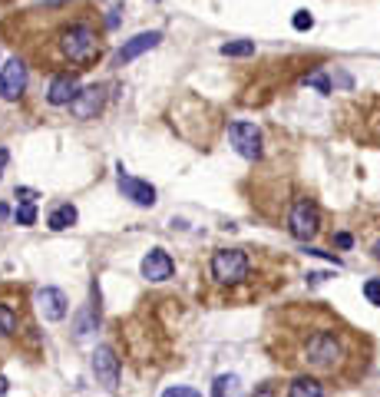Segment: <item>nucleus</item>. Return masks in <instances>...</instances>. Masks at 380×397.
<instances>
[{
  "label": "nucleus",
  "mask_w": 380,
  "mask_h": 397,
  "mask_svg": "<svg viewBox=\"0 0 380 397\" xmlns=\"http://www.w3.org/2000/svg\"><path fill=\"white\" fill-rule=\"evenodd\" d=\"M347 358H351L347 341H344L341 331H334V328L314 331L301 344V364L311 368L314 374H337L347 364Z\"/></svg>",
  "instance_id": "f257e3e1"
},
{
  "label": "nucleus",
  "mask_w": 380,
  "mask_h": 397,
  "mask_svg": "<svg viewBox=\"0 0 380 397\" xmlns=\"http://www.w3.org/2000/svg\"><path fill=\"white\" fill-rule=\"evenodd\" d=\"M60 57L76 63V67H89L96 57H99V37L89 23H70L63 33H60Z\"/></svg>",
  "instance_id": "f03ea898"
},
{
  "label": "nucleus",
  "mask_w": 380,
  "mask_h": 397,
  "mask_svg": "<svg viewBox=\"0 0 380 397\" xmlns=\"http://www.w3.org/2000/svg\"><path fill=\"white\" fill-rule=\"evenodd\" d=\"M212 275L222 285H238L248 278V255L241 249H219L212 255Z\"/></svg>",
  "instance_id": "7ed1b4c3"
},
{
  "label": "nucleus",
  "mask_w": 380,
  "mask_h": 397,
  "mask_svg": "<svg viewBox=\"0 0 380 397\" xmlns=\"http://www.w3.org/2000/svg\"><path fill=\"white\" fill-rule=\"evenodd\" d=\"M288 229L298 242H311L314 235L321 232V209L311 199H298L291 205V215H288Z\"/></svg>",
  "instance_id": "20e7f679"
},
{
  "label": "nucleus",
  "mask_w": 380,
  "mask_h": 397,
  "mask_svg": "<svg viewBox=\"0 0 380 397\" xmlns=\"http://www.w3.org/2000/svg\"><path fill=\"white\" fill-rule=\"evenodd\" d=\"M228 139L235 146V153L245 156V159H258L261 156V133H258L255 123H232L228 126Z\"/></svg>",
  "instance_id": "39448f33"
},
{
  "label": "nucleus",
  "mask_w": 380,
  "mask_h": 397,
  "mask_svg": "<svg viewBox=\"0 0 380 397\" xmlns=\"http://www.w3.org/2000/svg\"><path fill=\"white\" fill-rule=\"evenodd\" d=\"M23 89H27V63L20 57H13L0 70V97L17 99V97H23Z\"/></svg>",
  "instance_id": "423d86ee"
},
{
  "label": "nucleus",
  "mask_w": 380,
  "mask_h": 397,
  "mask_svg": "<svg viewBox=\"0 0 380 397\" xmlns=\"http://www.w3.org/2000/svg\"><path fill=\"white\" fill-rule=\"evenodd\" d=\"M93 374L103 388L116 391V384H119V358H116V351L109 344H99L93 351Z\"/></svg>",
  "instance_id": "0eeeda50"
},
{
  "label": "nucleus",
  "mask_w": 380,
  "mask_h": 397,
  "mask_svg": "<svg viewBox=\"0 0 380 397\" xmlns=\"http://www.w3.org/2000/svg\"><path fill=\"white\" fill-rule=\"evenodd\" d=\"M162 43V33L159 30H149V33H136L133 40H126L123 47H119V53H116V63L123 67V63H133L136 57H143V53H149V50H156Z\"/></svg>",
  "instance_id": "6e6552de"
},
{
  "label": "nucleus",
  "mask_w": 380,
  "mask_h": 397,
  "mask_svg": "<svg viewBox=\"0 0 380 397\" xmlns=\"http://www.w3.org/2000/svg\"><path fill=\"white\" fill-rule=\"evenodd\" d=\"M119 192H123L129 202L143 205V209L156 205V189H152L149 183H143V179H136V175H126L123 169H119Z\"/></svg>",
  "instance_id": "1a4fd4ad"
},
{
  "label": "nucleus",
  "mask_w": 380,
  "mask_h": 397,
  "mask_svg": "<svg viewBox=\"0 0 380 397\" xmlns=\"http://www.w3.org/2000/svg\"><path fill=\"white\" fill-rule=\"evenodd\" d=\"M103 87H86L76 93V99L70 103V113H73L76 119H93L99 109H103Z\"/></svg>",
  "instance_id": "9d476101"
},
{
  "label": "nucleus",
  "mask_w": 380,
  "mask_h": 397,
  "mask_svg": "<svg viewBox=\"0 0 380 397\" xmlns=\"http://www.w3.org/2000/svg\"><path fill=\"white\" fill-rule=\"evenodd\" d=\"M172 271H175V262H172V255L165 249H152L143 259V278L149 281H169Z\"/></svg>",
  "instance_id": "9b49d317"
},
{
  "label": "nucleus",
  "mask_w": 380,
  "mask_h": 397,
  "mask_svg": "<svg viewBox=\"0 0 380 397\" xmlns=\"http://www.w3.org/2000/svg\"><path fill=\"white\" fill-rule=\"evenodd\" d=\"M37 308L47 321H63L70 305H67V295H63L60 288H40L37 291Z\"/></svg>",
  "instance_id": "f8f14e48"
},
{
  "label": "nucleus",
  "mask_w": 380,
  "mask_h": 397,
  "mask_svg": "<svg viewBox=\"0 0 380 397\" xmlns=\"http://www.w3.org/2000/svg\"><path fill=\"white\" fill-rule=\"evenodd\" d=\"M76 93H80V80H76L73 73H60V77H53V83H50L47 103L50 107H70L76 99Z\"/></svg>",
  "instance_id": "ddd939ff"
},
{
  "label": "nucleus",
  "mask_w": 380,
  "mask_h": 397,
  "mask_svg": "<svg viewBox=\"0 0 380 397\" xmlns=\"http://www.w3.org/2000/svg\"><path fill=\"white\" fill-rule=\"evenodd\" d=\"M73 222H76V209H73L70 202L57 205V209L50 212V219H47V225L53 229V232H63V229H70Z\"/></svg>",
  "instance_id": "4468645a"
},
{
  "label": "nucleus",
  "mask_w": 380,
  "mask_h": 397,
  "mask_svg": "<svg viewBox=\"0 0 380 397\" xmlns=\"http://www.w3.org/2000/svg\"><path fill=\"white\" fill-rule=\"evenodd\" d=\"M212 397H241V381H238V374H222V378H215Z\"/></svg>",
  "instance_id": "2eb2a0df"
},
{
  "label": "nucleus",
  "mask_w": 380,
  "mask_h": 397,
  "mask_svg": "<svg viewBox=\"0 0 380 397\" xmlns=\"http://www.w3.org/2000/svg\"><path fill=\"white\" fill-rule=\"evenodd\" d=\"M288 397H324V388L314 378H298L291 388H288Z\"/></svg>",
  "instance_id": "dca6fc26"
},
{
  "label": "nucleus",
  "mask_w": 380,
  "mask_h": 397,
  "mask_svg": "<svg viewBox=\"0 0 380 397\" xmlns=\"http://www.w3.org/2000/svg\"><path fill=\"white\" fill-rule=\"evenodd\" d=\"M255 53V43L251 40H232V43H222V57H251Z\"/></svg>",
  "instance_id": "f3484780"
},
{
  "label": "nucleus",
  "mask_w": 380,
  "mask_h": 397,
  "mask_svg": "<svg viewBox=\"0 0 380 397\" xmlns=\"http://www.w3.org/2000/svg\"><path fill=\"white\" fill-rule=\"evenodd\" d=\"M13 328H17V311L0 305V335H13Z\"/></svg>",
  "instance_id": "a211bd4d"
},
{
  "label": "nucleus",
  "mask_w": 380,
  "mask_h": 397,
  "mask_svg": "<svg viewBox=\"0 0 380 397\" xmlns=\"http://www.w3.org/2000/svg\"><path fill=\"white\" fill-rule=\"evenodd\" d=\"M13 219H17V225H33V222H37V209H33V202H23V205H20Z\"/></svg>",
  "instance_id": "6ab92c4d"
},
{
  "label": "nucleus",
  "mask_w": 380,
  "mask_h": 397,
  "mask_svg": "<svg viewBox=\"0 0 380 397\" xmlns=\"http://www.w3.org/2000/svg\"><path fill=\"white\" fill-rule=\"evenodd\" d=\"M304 87H314L317 93H331V80L324 73H311V77H304Z\"/></svg>",
  "instance_id": "aec40b11"
},
{
  "label": "nucleus",
  "mask_w": 380,
  "mask_h": 397,
  "mask_svg": "<svg viewBox=\"0 0 380 397\" xmlns=\"http://www.w3.org/2000/svg\"><path fill=\"white\" fill-rule=\"evenodd\" d=\"M291 23H295V30H301V33H304V30H311V27H314V17L308 13V10H298L295 17H291Z\"/></svg>",
  "instance_id": "412c9836"
},
{
  "label": "nucleus",
  "mask_w": 380,
  "mask_h": 397,
  "mask_svg": "<svg viewBox=\"0 0 380 397\" xmlns=\"http://www.w3.org/2000/svg\"><path fill=\"white\" fill-rule=\"evenodd\" d=\"M162 397H202L195 388H182V384H175V388H165L162 391Z\"/></svg>",
  "instance_id": "4be33fe9"
},
{
  "label": "nucleus",
  "mask_w": 380,
  "mask_h": 397,
  "mask_svg": "<svg viewBox=\"0 0 380 397\" xmlns=\"http://www.w3.org/2000/svg\"><path fill=\"white\" fill-rule=\"evenodd\" d=\"M364 295H367V301H371V305H380V278L367 281V285H364Z\"/></svg>",
  "instance_id": "5701e85b"
},
{
  "label": "nucleus",
  "mask_w": 380,
  "mask_h": 397,
  "mask_svg": "<svg viewBox=\"0 0 380 397\" xmlns=\"http://www.w3.org/2000/svg\"><path fill=\"white\" fill-rule=\"evenodd\" d=\"M334 245H337V249H351L354 239H351L347 232H337V235H334Z\"/></svg>",
  "instance_id": "b1692460"
},
{
  "label": "nucleus",
  "mask_w": 380,
  "mask_h": 397,
  "mask_svg": "<svg viewBox=\"0 0 380 397\" xmlns=\"http://www.w3.org/2000/svg\"><path fill=\"white\" fill-rule=\"evenodd\" d=\"M17 195H20V202H37V192L33 189H17Z\"/></svg>",
  "instance_id": "393cba45"
},
{
  "label": "nucleus",
  "mask_w": 380,
  "mask_h": 397,
  "mask_svg": "<svg viewBox=\"0 0 380 397\" xmlns=\"http://www.w3.org/2000/svg\"><path fill=\"white\" fill-rule=\"evenodd\" d=\"M251 397H275V388H271V384H265V388H258Z\"/></svg>",
  "instance_id": "a878e982"
},
{
  "label": "nucleus",
  "mask_w": 380,
  "mask_h": 397,
  "mask_svg": "<svg viewBox=\"0 0 380 397\" xmlns=\"http://www.w3.org/2000/svg\"><path fill=\"white\" fill-rule=\"evenodd\" d=\"M7 163H10V153H7V149H0V175H4V169H7Z\"/></svg>",
  "instance_id": "bb28decb"
},
{
  "label": "nucleus",
  "mask_w": 380,
  "mask_h": 397,
  "mask_svg": "<svg viewBox=\"0 0 380 397\" xmlns=\"http://www.w3.org/2000/svg\"><path fill=\"white\" fill-rule=\"evenodd\" d=\"M43 7H60V4H67V0H40Z\"/></svg>",
  "instance_id": "cd10ccee"
},
{
  "label": "nucleus",
  "mask_w": 380,
  "mask_h": 397,
  "mask_svg": "<svg viewBox=\"0 0 380 397\" xmlns=\"http://www.w3.org/2000/svg\"><path fill=\"white\" fill-rule=\"evenodd\" d=\"M7 388H10V384H7V378H0V397L7 394Z\"/></svg>",
  "instance_id": "c85d7f7f"
}]
</instances>
